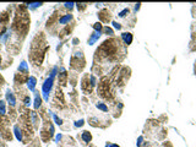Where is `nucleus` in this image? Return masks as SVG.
<instances>
[{"instance_id":"nucleus-1","label":"nucleus","mask_w":196,"mask_h":147,"mask_svg":"<svg viewBox=\"0 0 196 147\" xmlns=\"http://www.w3.org/2000/svg\"><path fill=\"white\" fill-rule=\"evenodd\" d=\"M54 81H55V77L49 76V77L44 81V84L42 85V95H43V99H44L45 102L49 101V93H50L52 90H53Z\"/></svg>"},{"instance_id":"nucleus-2","label":"nucleus","mask_w":196,"mask_h":147,"mask_svg":"<svg viewBox=\"0 0 196 147\" xmlns=\"http://www.w3.org/2000/svg\"><path fill=\"white\" fill-rule=\"evenodd\" d=\"M5 99H6V102L9 103L10 107L14 108V107L16 106V102H17V101H16V96H15V93H14L10 88H9V90L6 91V93H5Z\"/></svg>"},{"instance_id":"nucleus-3","label":"nucleus","mask_w":196,"mask_h":147,"mask_svg":"<svg viewBox=\"0 0 196 147\" xmlns=\"http://www.w3.org/2000/svg\"><path fill=\"white\" fill-rule=\"evenodd\" d=\"M101 36H102V32H96V31H93L92 32V34L88 37V39H87V44L88 45H93L96 42H98V39L101 38Z\"/></svg>"},{"instance_id":"nucleus-4","label":"nucleus","mask_w":196,"mask_h":147,"mask_svg":"<svg viewBox=\"0 0 196 147\" xmlns=\"http://www.w3.org/2000/svg\"><path fill=\"white\" fill-rule=\"evenodd\" d=\"M33 93H34L33 108L37 110V109H39V108H41V106H42V97H41V95H39V92H38V91H34Z\"/></svg>"},{"instance_id":"nucleus-5","label":"nucleus","mask_w":196,"mask_h":147,"mask_svg":"<svg viewBox=\"0 0 196 147\" xmlns=\"http://www.w3.org/2000/svg\"><path fill=\"white\" fill-rule=\"evenodd\" d=\"M14 134H15V137L17 141H20V142L24 141V132H22V129L20 127V125L14 126Z\"/></svg>"},{"instance_id":"nucleus-6","label":"nucleus","mask_w":196,"mask_h":147,"mask_svg":"<svg viewBox=\"0 0 196 147\" xmlns=\"http://www.w3.org/2000/svg\"><path fill=\"white\" fill-rule=\"evenodd\" d=\"M122 39H123L124 44H126V45H130V44L132 43V39H134V37H132V34H131L130 32H124V33L122 34Z\"/></svg>"},{"instance_id":"nucleus-7","label":"nucleus","mask_w":196,"mask_h":147,"mask_svg":"<svg viewBox=\"0 0 196 147\" xmlns=\"http://www.w3.org/2000/svg\"><path fill=\"white\" fill-rule=\"evenodd\" d=\"M36 86H37V79L34 76H30L28 81H27V87L31 92H34L36 91Z\"/></svg>"},{"instance_id":"nucleus-8","label":"nucleus","mask_w":196,"mask_h":147,"mask_svg":"<svg viewBox=\"0 0 196 147\" xmlns=\"http://www.w3.org/2000/svg\"><path fill=\"white\" fill-rule=\"evenodd\" d=\"M67 80V74H66V69L65 67H60L59 70V81L61 82V85H65Z\"/></svg>"},{"instance_id":"nucleus-9","label":"nucleus","mask_w":196,"mask_h":147,"mask_svg":"<svg viewBox=\"0 0 196 147\" xmlns=\"http://www.w3.org/2000/svg\"><path fill=\"white\" fill-rule=\"evenodd\" d=\"M72 20H74L72 14H65V15H63V16L59 19V25H66V23H69V22L72 21Z\"/></svg>"},{"instance_id":"nucleus-10","label":"nucleus","mask_w":196,"mask_h":147,"mask_svg":"<svg viewBox=\"0 0 196 147\" xmlns=\"http://www.w3.org/2000/svg\"><path fill=\"white\" fill-rule=\"evenodd\" d=\"M17 71L20 74H25V75H27V74H28V64L26 63V60H22L20 63V65L17 67Z\"/></svg>"},{"instance_id":"nucleus-11","label":"nucleus","mask_w":196,"mask_h":147,"mask_svg":"<svg viewBox=\"0 0 196 147\" xmlns=\"http://www.w3.org/2000/svg\"><path fill=\"white\" fill-rule=\"evenodd\" d=\"M109 14V11L107 10V9H103L100 14H98V17H100V20L102 21V22H108V21H111V16H106V15H108Z\"/></svg>"},{"instance_id":"nucleus-12","label":"nucleus","mask_w":196,"mask_h":147,"mask_svg":"<svg viewBox=\"0 0 196 147\" xmlns=\"http://www.w3.org/2000/svg\"><path fill=\"white\" fill-rule=\"evenodd\" d=\"M81 138H82V141L83 142H86V143H88V142H91L92 141V135H91V132L89 131H82V134H81Z\"/></svg>"},{"instance_id":"nucleus-13","label":"nucleus","mask_w":196,"mask_h":147,"mask_svg":"<svg viewBox=\"0 0 196 147\" xmlns=\"http://www.w3.org/2000/svg\"><path fill=\"white\" fill-rule=\"evenodd\" d=\"M96 108L97 109H100V110H102L103 113H108V106L106 104V103H103V102H97L96 103Z\"/></svg>"},{"instance_id":"nucleus-14","label":"nucleus","mask_w":196,"mask_h":147,"mask_svg":"<svg viewBox=\"0 0 196 147\" xmlns=\"http://www.w3.org/2000/svg\"><path fill=\"white\" fill-rule=\"evenodd\" d=\"M50 113V115H52V118H53V120H54V123L56 124V125H59V126H61L63 125V119L61 118H59L55 113H53V112H49Z\"/></svg>"},{"instance_id":"nucleus-15","label":"nucleus","mask_w":196,"mask_h":147,"mask_svg":"<svg viewBox=\"0 0 196 147\" xmlns=\"http://www.w3.org/2000/svg\"><path fill=\"white\" fill-rule=\"evenodd\" d=\"M5 114H6V103H5V101L0 99V115L4 117Z\"/></svg>"},{"instance_id":"nucleus-16","label":"nucleus","mask_w":196,"mask_h":147,"mask_svg":"<svg viewBox=\"0 0 196 147\" xmlns=\"http://www.w3.org/2000/svg\"><path fill=\"white\" fill-rule=\"evenodd\" d=\"M10 37H11V31H10V28H6V31H5L4 34L2 36V42H3V43H6Z\"/></svg>"},{"instance_id":"nucleus-17","label":"nucleus","mask_w":196,"mask_h":147,"mask_svg":"<svg viewBox=\"0 0 196 147\" xmlns=\"http://www.w3.org/2000/svg\"><path fill=\"white\" fill-rule=\"evenodd\" d=\"M92 27H93V30L96 31V32H103V25H102V22H96V23H93L92 25Z\"/></svg>"},{"instance_id":"nucleus-18","label":"nucleus","mask_w":196,"mask_h":147,"mask_svg":"<svg viewBox=\"0 0 196 147\" xmlns=\"http://www.w3.org/2000/svg\"><path fill=\"white\" fill-rule=\"evenodd\" d=\"M43 5V3H28L27 4V8L30 9V10H36V9H38V8H41Z\"/></svg>"},{"instance_id":"nucleus-19","label":"nucleus","mask_w":196,"mask_h":147,"mask_svg":"<svg viewBox=\"0 0 196 147\" xmlns=\"http://www.w3.org/2000/svg\"><path fill=\"white\" fill-rule=\"evenodd\" d=\"M31 119H32V123L36 125V127H37V125H38V121H39V119H38V115H37V113L36 112H31Z\"/></svg>"},{"instance_id":"nucleus-20","label":"nucleus","mask_w":196,"mask_h":147,"mask_svg":"<svg viewBox=\"0 0 196 147\" xmlns=\"http://www.w3.org/2000/svg\"><path fill=\"white\" fill-rule=\"evenodd\" d=\"M24 104H25V107H30V106L32 104V99H31L30 96H25V98H24Z\"/></svg>"},{"instance_id":"nucleus-21","label":"nucleus","mask_w":196,"mask_h":147,"mask_svg":"<svg viewBox=\"0 0 196 147\" xmlns=\"http://www.w3.org/2000/svg\"><path fill=\"white\" fill-rule=\"evenodd\" d=\"M129 13H130V10H129L128 8H125V9L123 10V11H120V13L118 14V16H119L120 19H123V17H125V16H126V15H128Z\"/></svg>"},{"instance_id":"nucleus-22","label":"nucleus","mask_w":196,"mask_h":147,"mask_svg":"<svg viewBox=\"0 0 196 147\" xmlns=\"http://www.w3.org/2000/svg\"><path fill=\"white\" fill-rule=\"evenodd\" d=\"M83 125H85V120H83V119L76 120V121L74 123V126H75V127H82Z\"/></svg>"},{"instance_id":"nucleus-23","label":"nucleus","mask_w":196,"mask_h":147,"mask_svg":"<svg viewBox=\"0 0 196 147\" xmlns=\"http://www.w3.org/2000/svg\"><path fill=\"white\" fill-rule=\"evenodd\" d=\"M103 32H104L106 34H108V36H113V34H114V31H113L111 27H104V28H103ZM103 32H102V33H103Z\"/></svg>"},{"instance_id":"nucleus-24","label":"nucleus","mask_w":196,"mask_h":147,"mask_svg":"<svg viewBox=\"0 0 196 147\" xmlns=\"http://www.w3.org/2000/svg\"><path fill=\"white\" fill-rule=\"evenodd\" d=\"M89 84H91L92 87H94L97 85V79H96L94 75H89Z\"/></svg>"},{"instance_id":"nucleus-25","label":"nucleus","mask_w":196,"mask_h":147,"mask_svg":"<svg viewBox=\"0 0 196 147\" xmlns=\"http://www.w3.org/2000/svg\"><path fill=\"white\" fill-rule=\"evenodd\" d=\"M75 5H76L75 3H65V4H64V8L67 9V10H72V9L75 8Z\"/></svg>"},{"instance_id":"nucleus-26","label":"nucleus","mask_w":196,"mask_h":147,"mask_svg":"<svg viewBox=\"0 0 196 147\" xmlns=\"http://www.w3.org/2000/svg\"><path fill=\"white\" fill-rule=\"evenodd\" d=\"M112 25H113V27H114L115 30H118V31H120V30H122V25H120L119 22H117V21H113V22H112Z\"/></svg>"},{"instance_id":"nucleus-27","label":"nucleus","mask_w":196,"mask_h":147,"mask_svg":"<svg viewBox=\"0 0 196 147\" xmlns=\"http://www.w3.org/2000/svg\"><path fill=\"white\" fill-rule=\"evenodd\" d=\"M61 138H63V134H56V135H55V142L59 143V142L61 141Z\"/></svg>"},{"instance_id":"nucleus-28","label":"nucleus","mask_w":196,"mask_h":147,"mask_svg":"<svg viewBox=\"0 0 196 147\" xmlns=\"http://www.w3.org/2000/svg\"><path fill=\"white\" fill-rule=\"evenodd\" d=\"M77 5V9L78 10H85L87 8V4H76Z\"/></svg>"},{"instance_id":"nucleus-29","label":"nucleus","mask_w":196,"mask_h":147,"mask_svg":"<svg viewBox=\"0 0 196 147\" xmlns=\"http://www.w3.org/2000/svg\"><path fill=\"white\" fill-rule=\"evenodd\" d=\"M106 147H120V146H118V145H115V143H112V142H107V143H106Z\"/></svg>"},{"instance_id":"nucleus-30","label":"nucleus","mask_w":196,"mask_h":147,"mask_svg":"<svg viewBox=\"0 0 196 147\" xmlns=\"http://www.w3.org/2000/svg\"><path fill=\"white\" fill-rule=\"evenodd\" d=\"M142 141H143V137H142V136H140V137H139V140H137V142H136V145L140 147V146L142 145Z\"/></svg>"},{"instance_id":"nucleus-31","label":"nucleus","mask_w":196,"mask_h":147,"mask_svg":"<svg viewBox=\"0 0 196 147\" xmlns=\"http://www.w3.org/2000/svg\"><path fill=\"white\" fill-rule=\"evenodd\" d=\"M72 44H74V45L80 44V39H78V38H74V39H72Z\"/></svg>"},{"instance_id":"nucleus-32","label":"nucleus","mask_w":196,"mask_h":147,"mask_svg":"<svg viewBox=\"0 0 196 147\" xmlns=\"http://www.w3.org/2000/svg\"><path fill=\"white\" fill-rule=\"evenodd\" d=\"M2 64H3V56L0 54V67H2Z\"/></svg>"},{"instance_id":"nucleus-33","label":"nucleus","mask_w":196,"mask_h":147,"mask_svg":"<svg viewBox=\"0 0 196 147\" xmlns=\"http://www.w3.org/2000/svg\"><path fill=\"white\" fill-rule=\"evenodd\" d=\"M3 136V132H2V130H0V137H2Z\"/></svg>"},{"instance_id":"nucleus-34","label":"nucleus","mask_w":196,"mask_h":147,"mask_svg":"<svg viewBox=\"0 0 196 147\" xmlns=\"http://www.w3.org/2000/svg\"><path fill=\"white\" fill-rule=\"evenodd\" d=\"M0 42H2V38H0Z\"/></svg>"}]
</instances>
